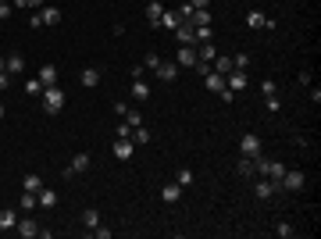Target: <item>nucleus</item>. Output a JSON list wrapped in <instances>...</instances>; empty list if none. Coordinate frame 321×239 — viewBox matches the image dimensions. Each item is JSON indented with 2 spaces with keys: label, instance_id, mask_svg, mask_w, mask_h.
<instances>
[{
  "label": "nucleus",
  "instance_id": "36",
  "mask_svg": "<svg viewBox=\"0 0 321 239\" xmlns=\"http://www.w3.org/2000/svg\"><path fill=\"white\" fill-rule=\"evenodd\" d=\"M261 93H264V97H275V93H279V86H275L271 79H264V82H261Z\"/></svg>",
  "mask_w": 321,
  "mask_h": 239
},
{
  "label": "nucleus",
  "instance_id": "14",
  "mask_svg": "<svg viewBox=\"0 0 321 239\" xmlns=\"http://www.w3.org/2000/svg\"><path fill=\"white\" fill-rule=\"evenodd\" d=\"M189 25H211V7H193V14H189Z\"/></svg>",
  "mask_w": 321,
  "mask_h": 239
},
{
  "label": "nucleus",
  "instance_id": "15",
  "mask_svg": "<svg viewBox=\"0 0 321 239\" xmlns=\"http://www.w3.org/2000/svg\"><path fill=\"white\" fill-rule=\"evenodd\" d=\"M132 150H136V143H132V139H118V143H114V157H118V161H129Z\"/></svg>",
  "mask_w": 321,
  "mask_h": 239
},
{
  "label": "nucleus",
  "instance_id": "4",
  "mask_svg": "<svg viewBox=\"0 0 321 239\" xmlns=\"http://www.w3.org/2000/svg\"><path fill=\"white\" fill-rule=\"evenodd\" d=\"M39 229H43V225H39V221H33L29 214H25V218H18V225H14V232H18L22 239H33V236H39Z\"/></svg>",
  "mask_w": 321,
  "mask_h": 239
},
{
  "label": "nucleus",
  "instance_id": "21",
  "mask_svg": "<svg viewBox=\"0 0 321 239\" xmlns=\"http://www.w3.org/2000/svg\"><path fill=\"white\" fill-rule=\"evenodd\" d=\"M36 197H39V207H57V193H54V189H47V186H43V189L36 193Z\"/></svg>",
  "mask_w": 321,
  "mask_h": 239
},
{
  "label": "nucleus",
  "instance_id": "10",
  "mask_svg": "<svg viewBox=\"0 0 321 239\" xmlns=\"http://www.w3.org/2000/svg\"><path fill=\"white\" fill-rule=\"evenodd\" d=\"M161 200H164V204L182 200V186H178V182H164V186H161Z\"/></svg>",
  "mask_w": 321,
  "mask_h": 239
},
{
  "label": "nucleus",
  "instance_id": "34",
  "mask_svg": "<svg viewBox=\"0 0 321 239\" xmlns=\"http://www.w3.org/2000/svg\"><path fill=\"white\" fill-rule=\"evenodd\" d=\"M175 182H178V186H189V182H193V171H189V168H178V171H175Z\"/></svg>",
  "mask_w": 321,
  "mask_h": 239
},
{
  "label": "nucleus",
  "instance_id": "39",
  "mask_svg": "<svg viewBox=\"0 0 321 239\" xmlns=\"http://www.w3.org/2000/svg\"><path fill=\"white\" fill-rule=\"evenodd\" d=\"M11 82H14V75H7V71H0V93H4V89H11Z\"/></svg>",
  "mask_w": 321,
  "mask_h": 239
},
{
  "label": "nucleus",
  "instance_id": "5",
  "mask_svg": "<svg viewBox=\"0 0 321 239\" xmlns=\"http://www.w3.org/2000/svg\"><path fill=\"white\" fill-rule=\"evenodd\" d=\"M175 36H178V43H182V47H196V25L182 22V25L175 29Z\"/></svg>",
  "mask_w": 321,
  "mask_h": 239
},
{
  "label": "nucleus",
  "instance_id": "27",
  "mask_svg": "<svg viewBox=\"0 0 321 239\" xmlns=\"http://www.w3.org/2000/svg\"><path fill=\"white\" fill-rule=\"evenodd\" d=\"M132 97H136V100H146V97H150V86H146L143 79H136V82H132Z\"/></svg>",
  "mask_w": 321,
  "mask_h": 239
},
{
  "label": "nucleus",
  "instance_id": "23",
  "mask_svg": "<svg viewBox=\"0 0 321 239\" xmlns=\"http://www.w3.org/2000/svg\"><path fill=\"white\" fill-rule=\"evenodd\" d=\"M239 175H243V178H253V175H257V171H253V157H247V154L239 157Z\"/></svg>",
  "mask_w": 321,
  "mask_h": 239
},
{
  "label": "nucleus",
  "instance_id": "16",
  "mask_svg": "<svg viewBox=\"0 0 321 239\" xmlns=\"http://www.w3.org/2000/svg\"><path fill=\"white\" fill-rule=\"evenodd\" d=\"M18 207H22L25 214H33L36 207H39V197H36V193H29V189H25V193H22V200H18Z\"/></svg>",
  "mask_w": 321,
  "mask_h": 239
},
{
  "label": "nucleus",
  "instance_id": "33",
  "mask_svg": "<svg viewBox=\"0 0 321 239\" xmlns=\"http://www.w3.org/2000/svg\"><path fill=\"white\" fill-rule=\"evenodd\" d=\"M25 93H29V97H39V93H43V82H39V79H29V82H25Z\"/></svg>",
  "mask_w": 321,
  "mask_h": 239
},
{
  "label": "nucleus",
  "instance_id": "46",
  "mask_svg": "<svg viewBox=\"0 0 321 239\" xmlns=\"http://www.w3.org/2000/svg\"><path fill=\"white\" fill-rule=\"evenodd\" d=\"M0 71H4V57H0Z\"/></svg>",
  "mask_w": 321,
  "mask_h": 239
},
{
  "label": "nucleus",
  "instance_id": "12",
  "mask_svg": "<svg viewBox=\"0 0 321 239\" xmlns=\"http://www.w3.org/2000/svg\"><path fill=\"white\" fill-rule=\"evenodd\" d=\"M36 79L43 82V89H47V86H57V65H43Z\"/></svg>",
  "mask_w": 321,
  "mask_h": 239
},
{
  "label": "nucleus",
  "instance_id": "19",
  "mask_svg": "<svg viewBox=\"0 0 321 239\" xmlns=\"http://www.w3.org/2000/svg\"><path fill=\"white\" fill-rule=\"evenodd\" d=\"M214 57H218V50H214V43H204V47L196 50V61H204V65H214Z\"/></svg>",
  "mask_w": 321,
  "mask_h": 239
},
{
  "label": "nucleus",
  "instance_id": "41",
  "mask_svg": "<svg viewBox=\"0 0 321 239\" xmlns=\"http://www.w3.org/2000/svg\"><path fill=\"white\" fill-rule=\"evenodd\" d=\"M143 65H146V68H157V65H161V57H157V54H146V57H143Z\"/></svg>",
  "mask_w": 321,
  "mask_h": 239
},
{
  "label": "nucleus",
  "instance_id": "2",
  "mask_svg": "<svg viewBox=\"0 0 321 239\" xmlns=\"http://www.w3.org/2000/svg\"><path fill=\"white\" fill-rule=\"evenodd\" d=\"M239 154H247V157H261V139H257V132H247V136L239 139Z\"/></svg>",
  "mask_w": 321,
  "mask_h": 239
},
{
  "label": "nucleus",
  "instance_id": "24",
  "mask_svg": "<svg viewBox=\"0 0 321 239\" xmlns=\"http://www.w3.org/2000/svg\"><path fill=\"white\" fill-rule=\"evenodd\" d=\"M39 14H43V25H57L61 22V7H43Z\"/></svg>",
  "mask_w": 321,
  "mask_h": 239
},
{
  "label": "nucleus",
  "instance_id": "44",
  "mask_svg": "<svg viewBox=\"0 0 321 239\" xmlns=\"http://www.w3.org/2000/svg\"><path fill=\"white\" fill-rule=\"evenodd\" d=\"M193 7H211V0H189Z\"/></svg>",
  "mask_w": 321,
  "mask_h": 239
},
{
  "label": "nucleus",
  "instance_id": "17",
  "mask_svg": "<svg viewBox=\"0 0 321 239\" xmlns=\"http://www.w3.org/2000/svg\"><path fill=\"white\" fill-rule=\"evenodd\" d=\"M178 25H182V18H178V11H164V14H161V25H157V29H172V33H175Z\"/></svg>",
  "mask_w": 321,
  "mask_h": 239
},
{
  "label": "nucleus",
  "instance_id": "9",
  "mask_svg": "<svg viewBox=\"0 0 321 239\" xmlns=\"http://www.w3.org/2000/svg\"><path fill=\"white\" fill-rule=\"evenodd\" d=\"M154 71H157V79H161V82H175V75H178V65H175V61H161Z\"/></svg>",
  "mask_w": 321,
  "mask_h": 239
},
{
  "label": "nucleus",
  "instance_id": "6",
  "mask_svg": "<svg viewBox=\"0 0 321 239\" xmlns=\"http://www.w3.org/2000/svg\"><path fill=\"white\" fill-rule=\"evenodd\" d=\"M4 71H7V75H22V71H25V57L22 54H7L4 57Z\"/></svg>",
  "mask_w": 321,
  "mask_h": 239
},
{
  "label": "nucleus",
  "instance_id": "3",
  "mask_svg": "<svg viewBox=\"0 0 321 239\" xmlns=\"http://www.w3.org/2000/svg\"><path fill=\"white\" fill-rule=\"evenodd\" d=\"M225 86L232 89V93H243V89L250 86V79H247V71H239V68H232V71H228V75H225Z\"/></svg>",
  "mask_w": 321,
  "mask_h": 239
},
{
  "label": "nucleus",
  "instance_id": "8",
  "mask_svg": "<svg viewBox=\"0 0 321 239\" xmlns=\"http://www.w3.org/2000/svg\"><path fill=\"white\" fill-rule=\"evenodd\" d=\"M175 65H178V68H193V65H196V47H178Z\"/></svg>",
  "mask_w": 321,
  "mask_h": 239
},
{
  "label": "nucleus",
  "instance_id": "29",
  "mask_svg": "<svg viewBox=\"0 0 321 239\" xmlns=\"http://www.w3.org/2000/svg\"><path fill=\"white\" fill-rule=\"evenodd\" d=\"M18 225V214L14 211H0V229H14Z\"/></svg>",
  "mask_w": 321,
  "mask_h": 239
},
{
  "label": "nucleus",
  "instance_id": "40",
  "mask_svg": "<svg viewBox=\"0 0 321 239\" xmlns=\"http://www.w3.org/2000/svg\"><path fill=\"white\" fill-rule=\"evenodd\" d=\"M129 136H132V125L121 122V125H118V139H129Z\"/></svg>",
  "mask_w": 321,
  "mask_h": 239
},
{
  "label": "nucleus",
  "instance_id": "35",
  "mask_svg": "<svg viewBox=\"0 0 321 239\" xmlns=\"http://www.w3.org/2000/svg\"><path fill=\"white\" fill-rule=\"evenodd\" d=\"M196 43H211V25H200V29H196Z\"/></svg>",
  "mask_w": 321,
  "mask_h": 239
},
{
  "label": "nucleus",
  "instance_id": "31",
  "mask_svg": "<svg viewBox=\"0 0 321 239\" xmlns=\"http://www.w3.org/2000/svg\"><path fill=\"white\" fill-rule=\"evenodd\" d=\"M275 236H279V239H293V236H296V229L289 225V221H282V225L275 229Z\"/></svg>",
  "mask_w": 321,
  "mask_h": 239
},
{
  "label": "nucleus",
  "instance_id": "30",
  "mask_svg": "<svg viewBox=\"0 0 321 239\" xmlns=\"http://www.w3.org/2000/svg\"><path fill=\"white\" fill-rule=\"evenodd\" d=\"M129 139H132V143H150V132H146L143 125H136V129H132V136H129Z\"/></svg>",
  "mask_w": 321,
  "mask_h": 239
},
{
  "label": "nucleus",
  "instance_id": "13",
  "mask_svg": "<svg viewBox=\"0 0 321 239\" xmlns=\"http://www.w3.org/2000/svg\"><path fill=\"white\" fill-rule=\"evenodd\" d=\"M86 168H89V154H75V157H71V164H68V171H65V175L71 178V175H79V171H86Z\"/></svg>",
  "mask_w": 321,
  "mask_h": 239
},
{
  "label": "nucleus",
  "instance_id": "47",
  "mask_svg": "<svg viewBox=\"0 0 321 239\" xmlns=\"http://www.w3.org/2000/svg\"><path fill=\"white\" fill-rule=\"evenodd\" d=\"M0 118H4V103H0Z\"/></svg>",
  "mask_w": 321,
  "mask_h": 239
},
{
  "label": "nucleus",
  "instance_id": "7",
  "mask_svg": "<svg viewBox=\"0 0 321 239\" xmlns=\"http://www.w3.org/2000/svg\"><path fill=\"white\" fill-rule=\"evenodd\" d=\"M303 182H307V175H303V171H285L282 175V189H303Z\"/></svg>",
  "mask_w": 321,
  "mask_h": 239
},
{
  "label": "nucleus",
  "instance_id": "18",
  "mask_svg": "<svg viewBox=\"0 0 321 239\" xmlns=\"http://www.w3.org/2000/svg\"><path fill=\"white\" fill-rule=\"evenodd\" d=\"M161 14H164V7L157 4V0H150V4H146V22L150 25H161Z\"/></svg>",
  "mask_w": 321,
  "mask_h": 239
},
{
  "label": "nucleus",
  "instance_id": "11",
  "mask_svg": "<svg viewBox=\"0 0 321 239\" xmlns=\"http://www.w3.org/2000/svg\"><path fill=\"white\" fill-rule=\"evenodd\" d=\"M204 86L211 89V93H221V89H225V75H218V71H207V75H204Z\"/></svg>",
  "mask_w": 321,
  "mask_h": 239
},
{
  "label": "nucleus",
  "instance_id": "43",
  "mask_svg": "<svg viewBox=\"0 0 321 239\" xmlns=\"http://www.w3.org/2000/svg\"><path fill=\"white\" fill-rule=\"evenodd\" d=\"M29 29H43V14H33V18H29Z\"/></svg>",
  "mask_w": 321,
  "mask_h": 239
},
{
  "label": "nucleus",
  "instance_id": "32",
  "mask_svg": "<svg viewBox=\"0 0 321 239\" xmlns=\"http://www.w3.org/2000/svg\"><path fill=\"white\" fill-rule=\"evenodd\" d=\"M232 68L247 71V68H250V54H236V57H232Z\"/></svg>",
  "mask_w": 321,
  "mask_h": 239
},
{
  "label": "nucleus",
  "instance_id": "38",
  "mask_svg": "<svg viewBox=\"0 0 321 239\" xmlns=\"http://www.w3.org/2000/svg\"><path fill=\"white\" fill-rule=\"evenodd\" d=\"M14 7H11V0H0V18H11Z\"/></svg>",
  "mask_w": 321,
  "mask_h": 239
},
{
  "label": "nucleus",
  "instance_id": "42",
  "mask_svg": "<svg viewBox=\"0 0 321 239\" xmlns=\"http://www.w3.org/2000/svg\"><path fill=\"white\" fill-rule=\"evenodd\" d=\"M218 97H221V100H225V103H232V100H236V93H232V89H228V86H225V89H221V93H218Z\"/></svg>",
  "mask_w": 321,
  "mask_h": 239
},
{
  "label": "nucleus",
  "instance_id": "22",
  "mask_svg": "<svg viewBox=\"0 0 321 239\" xmlns=\"http://www.w3.org/2000/svg\"><path fill=\"white\" fill-rule=\"evenodd\" d=\"M82 86H86V89L100 86V68H86V71H82Z\"/></svg>",
  "mask_w": 321,
  "mask_h": 239
},
{
  "label": "nucleus",
  "instance_id": "1",
  "mask_svg": "<svg viewBox=\"0 0 321 239\" xmlns=\"http://www.w3.org/2000/svg\"><path fill=\"white\" fill-rule=\"evenodd\" d=\"M39 100H43V114H57L61 107H65V89H61V86H47L39 93Z\"/></svg>",
  "mask_w": 321,
  "mask_h": 239
},
{
  "label": "nucleus",
  "instance_id": "20",
  "mask_svg": "<svg viewBox=\"0 0 321 239\" xmlns=\"http://www.w3.org/2000/svg\"><path fill=\"white\" fill-rule=\"evenodd\" d=\"M82 225L86 229H97L100 225V211H97V207H86V211H82Z\"/></svg>",
  "mask_w": 321,
  "mask_h": 239
},
{
  "label": "nucleus",
  "instance_id": "45",
  "mask_svg": "<svg viewBox=\"0 0 321 239\" xmlns=\"http://www.w3.org/2000/svg\"><path fill=\"white\" fill-rule=\"evenodd\" d=\"M39 4H43V0H29V7H39Z\"/></svg>",
  "mask_w": 321,
  "mask_h": 239
},
{
  "label": "nucleus",
  "instance_id": "28",
  "mask_svg": "<svg viewBox=\"0 0 321 239\" xmlns=\"http://www.w3.org/2000/svg\"><path fill=\"white\" fill-rule=\"evenodd\" d=\"M25 189H29V193H39V189H43V178H39L36 171H29V175H25Z\"/></svg>",
  "mask_w": 321,
  "mask_h": 239
},
{
  "label": "nucleus",
  "instance_id": "26",
  "mask_svg": "<svg viewBox=\"0 0 321 239\" xmlns=\"http://www.w3.org/2000/svg\"><path fill=\"white\" fill-rule=\"evenodd\" d=\"M214 71H218V75H228V71H232V57H214V65H211Z\"/></svg>",
  "mask_w": 321,
  "mask_h": 239
},
{
  "label": "nucleus",
  "instance_id": "37",
  "mask_svg": "<svg viewBox=\"0 0 321 239\" xmlns=\"http://www.w3.org/2000/svg\"><path fill=\"white\" fill-rule=\"evenodd\" d=\"M125 122H129V125L136 129V125H143V118H140V111H132V107H129V114H125Z\"/></svg>",
  "mask_w": 321,
  "mask_h": 239
},
{
  "label": "nucleus",
  "instance_id": "25",
  "mask_svg": "<svg viewBox=\"0 0 321 239\" xmlns=\"http://www.w3.org/2000/svg\"><path fill=\"white\" fill-rule=\"evenodd\" d=\"M247 25H250V29H268V18H264L261 11H250V14H247Z\"/></svg>",
  "mask_w": 321,
  "mask_h": 239
}]
</instances>
